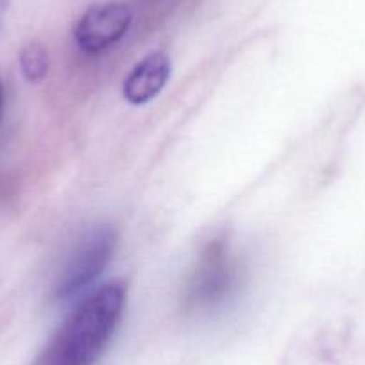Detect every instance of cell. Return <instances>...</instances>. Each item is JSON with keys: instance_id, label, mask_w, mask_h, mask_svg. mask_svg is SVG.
<instances>
[{"instance_id": "obj_1", "label": "cell", "mask_w": 365, "mask_h": 365, "mask_svg": "<svg viewBox=\"0 0 365 365\" xmlns=\"http://www.w3.org/2000/svg\"><path fill=\"white\" fill-rule=\"evenodd\" d=\"M124 283H106L66 317L34 365H96L118 328L125 304Z\"/></svg>"}, {"instance_id": "obj_2", "label": "cell", "mask_w": 365, "mask_h": 365, "mask_svg": "<svg viewBox=\"0 0 365 365\" xmlns=\"http://www.w3.org/2000/svg\"><path fill=\"white\" fill-rule=\"evenodd\" d=\"M238 285V269L222 240L206 247L188 282L185 303L188 308H213L222 304Z\"/></svg>"}, {"instance_id": "obj_3", "label": "cell", "mask_w": 365, "mask_h": 365, "mask_svg": "<svg viewBox=\"0 0 365 365\" xmlns=\"http://www.w3.org/2000/svg\"><path fill=\"white\" fill-rule=\"evenodd\" d=\"M117 233L113 227L101 226L86 235L66 262L58 282V299H68L104 270L113 256Z\"/></svg>"}, {"instance_id": "obj_4", "label": "cell", "mask_w": 365, "mask_h": 365, "mask_svg": "<svg viewBox=\"0 0 365 365\" xmlns=\"http://www.w3.org/2000/svg\"><path fill=\"white\" fill-rule=\"evenodd\" d=\"M133 22V11L125 2L91 6L77 22L76 41L81 51L99 54L122 40Z\"/></svg>"}, {"instance_id": "obj_5", "label": "cell", "mask_w": 365, "mask_h": 365, "mask_svg": "<svg viewBox=\"0 0 365 365\" xmlns=\"http://www.w3.org/2000/svg\"><path fill=\"white\" fill-rule=\"evenodd\" d=\"M170 77V59L163 52H153L133 68L124 81V97L131 104L153 101Z\"/></svg>"}, {"instance_id": "obj_6", "label": "cell", "mask_w": 365, "mask_h": 365, "mask_svg": "<svg viewBox=\"0 0 365 365\" xmlns=\"http://www.w3.org/2000/svg\"><path fill=\"white\" fill-rule=\"evenodd\" d=\"M20 68L29 83H40L48 70V54L41 43L26 45L20 52Z\"/></svg>"}, {"instance_id": "obj_7", "label": "cell", "mask_w": 365, "mask_h": 365, "mask_svg": "<svg viewBox=\"0 0 365 365\" xmlns=\"http://www.w3.org/2000/svg\"><path fill=\"white\" fill-rule=\"evenodd\" d=\"M0 113H2V84H0Z\"/></svg>"}]
</instances>
